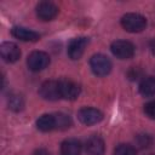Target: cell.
<instances>
[{
	"mask_svg": "<svg viewBox=\"0 0 155 155\" xmlns=\"http://www.w3.org/2000/svg\"><path fill=\"white\" fill-rule=\"evenodd\" d=\"M121 25L126 31L139 33L147 27V18L139 13H126L121 17Z\"/></svg>",
	"mask_w": 155,
	"mask_h": 155,
	"instance_id": "obj_1",
	"label": "cell"
},
{
	"mask_svg": "<svg viewBox=\"0 0 155 155\" xmlns=\"http://www.w3.org/2000/svg\"><path fill=\"white\" fill-rule=\"evenodd\" d=\"M90 67L94 75L105 76L111 71V62L103 53H96L90 59Z\"/></svg>",
	"mask_w": 155,
	"mask_h": 155,
	"instance_id": "obj_2",
	"label": "cell"
},
{
	"mask_svg": "<svg viewBox=\"0 0 155 155\" xmlns=\"http://www.w3.org/2000/svg\"><path fill=\"white\" fill-rule=\"evenodd\" d=\"M113 54L119 59H130L134 54V45L127 40H115L110 45Z\"/></svg>",
	"mask_w": 155,
	"mask_h": 155,
	"instance_id": "obj_3",
	"label": "cell"
},
{
	"mask_svg": "<svg viewBox=\"0 0 155 155\" xmlns=\"http://www.w3.org/2000/svg\"><path fill=\"white\" fill-rule=\"evenodd\" d=\"M28 68L31 71H41L50 64V56L44 51H34L27 58Z\"/></svg>",
	"mask_w": 155,
	"mask_h": 155,
	"instance_id": "obj_4",
	"label": "cell"
},
{
	"mask_svg": "<svg viewBox=\"0 0 155 155\" xmlns=\"http://www.w3.org/2000/svg\"><path fill=\"white\" fill-rule=\"evenodd\" d=\"M78 119L80 120L81 124L86 126H91L103 120V113L96 108L85 107L78 111Z\"/></svg>",
	"mask_w": 155,
	"mask_h": 155,
	"instance_id": "obj_5",
	"label": "cell"
},
{
	"mask_svg": "<svg viewBox=\"0 0 155 155\" xmlns=\"http://www.w3.org/2000/svg\"><path fill=\"white\" fill-rule=\"evenodd\" d=\"M39 94L41 98L46 101H58L61 99V90H59V81L54 80H48L45 81L40 88H39Z\"/></svg>",
	"mask_w": 155,
	"mask_h": 155,
	"instance_id": "obj_6",
	"label": "cell"
},
{
	"mask_svg": "<svg viewBox=\"0 0 155 155\" xmlns=\"http://www.w3.org/2000/svg\"><path fill=\"white\" fill-rule=\"evenodd\" d=\"M90 42V39L86 38V36H79V38H75L73 39L69 45H68V56L70 59H79L84 52H85V48L87 47Z\"/></svg>",
	"mask_w": 155,
	"mask_h": 155,
	"instance_id": "obj_7",
	"label": "cell"
},
{
	"mask_svg": "<svg viewBox=\"0 0 155 155\" xmlns=\"http://www.w3.org/2000/svg\"><path fill=\"white\" fill-rule=\"evenodd\" d=\"M0 54L5 62L15 63L21 57V50L18 48V46L16 44L6 41V42H2L0 46Z\"/></svg>",
	"mask_w": 155,
	"mask_h": 155,
	"instance_id": "obj_8",
	"label": "cell"
},
{
	"mask_svg": "<svg viewBox=\"0 0 155 155\" xmlns=\"http://www.w3.org/2000/svg\"><path fill=\"white\" fill-rule=\"evenodd\" d=\"M58 15V7L50 1H41L36 5V16L41 21H51Z\"/></svg>",
	"mask_w": 155,
	"mask_h": 155,
	"instance_id": "obj_9",
	"label": "cell"
},
{
	"mask_svg": "<svg viewBox=\"0 0 155 155\" xmlns=\"http://www.w3.org/2000/svg\"><path fill=\"white\" fill-rule=\"evenodd\" d=\"M59 90H61V97L67 101H74L80 94V86L70 80H61Z\"/></svg>",
	"mask_w": 155,
	"mask_h": 155,
	"instance_id": "obj_10",
	"label": "cell"
},
{
	"mask_svg": "<svg viewBox=\"0 0 155 155\" xmlns=\"http://www.w3.org/2000/svg\"><path fill=\"white\" fill-rule=\"evenodd\" d=\"M104 150H105V144L99 136L93 134L86 140L85 151L87 155H103Z\"/></svg>",
	"mask_w": 155,
	"mask_h": 155,
	"instance_id": "obj_11",
	"label": "cell"
},
{
	"mask_svg": "<svg viewBox=\"0 0 155 155\" xmlns=\"http://www.w3.org/2000/svg\"><path fill=\"white\" fill-rule=\"evenodd\" d=\"M11 34L16 38V39H19L22 41H38L40 39V34L31 30V29H28V28H24V27H19V25H16L11 29Z\"/></svg>",
	"mask_w": 155,
	"mask_h": 155,
	"instance_id": "obj_12",
	"label": "cell"
},
{
	"mask_svg": "<svg viewBox=\"0 0 155 155\" xmlns=\"http://www.w3.org/2000/svg\"><path fill=\"white\" fill-rule=\"evenodd\" d=\"M82 145L80 140L75 138H69L61 144V155H81Z\"/></svg>",
	"mask_w": 155,
	"mask_h": 155,
	"instance_id": "obj_13",
	"label": "cell"
},
{
	"mask_svg": "<svg viewBox=\"0 0 155 155\" xmlns=\"http://www.w3.org/2000/svg\"><path fill=\"white\" fill-rule=\"evenodd\" d=\"M36 128L41 132H50L56 130V119L54 114H44L36 120Z\"/></svg>",
	"mask_w": 155,
	"mask_h": 155,
	"instance_id": "obj_14",
	"label": "cell"
},
{
	"mask_svg": "<svg viewBox=\"0 0 155 155\" xmlns=\"http://www.w3.org/2000/svg\"><path fill=\"white\" fill-rule=\"evenodd\" d=\"M139 93L143 97H153L155 96V78L154 76H147L143 78L138 86Z\"/></svg>",
	"mask_w": 155,
	"mask_h": 155,
	"instance_id": "obj_15",
	"label": "cell"
},
{
	"mask_svg": "<svg viewBox=\"0 0 155 155\" xmlns=\"http://www.w3.org/2000/svg\"><path fill=\"white\" fill-rule=\"evenodd\" d=\"M54 119H56V130H61V131L68 130L73 124L70 116L64 113H56Z\"/></svg>",
	"mask_w": 155,
	"mask_h": 155,
	"instance_id": "obj_16",
	"label": "cell"
},
{
	"mask_svg": "<svg viewBox=\"0 0 155 155\" xmlns=\"http://www.w3.org/2000/svg\"><path fill=\"white\" fill-rule=\"evenodd\" d=\"M24 107V101L18 94H11L8 98V108L13 111H19Z\"/></svg>",
	"mask_w": 155,
	"mask_h": 155,
	"instance_id": "obj_17",
	"label": "cell"
},
{
	"mask_svg": "<svg viewBox=\"0 0 155 155\" xmlns=\"http://www.w3.org/2000/svg\"><path fill=\"white\" fill-rule=\"evenodd\" d=\"M136 148L131 144H119L115 149H114V155H136Z\"/></svg>",
	"mask_w": 155,
	"mask_h": 155,
	"instance_id": "obj_18",
	"label": "cell"
},
{
	"mask_svg": "<svg viewBox=\"0 0 155 155\" xmlns=\"http://www.w3.org/2000/svg\"><path fill=\"white\" fill-rule=\"evenodd\" d=\"M136 143L139 148L144 149V148H149L153 144V138L149 134H138L136 137Z\"/></svg>",
	"mask_w": 155,
	"mask_h": 155,
	"instance_id": "obj_19",
	"label": "cell"
},
{
	"mask_svg": "<svg viewBox=\"0 0 155 155\" xmlns=\"http://www.w3.org/2000/svg\"><path fill=\"white\" fill-rule=\"evenodd\" d=\"M144 113L148 117L155 120V99L148 102L147 104H144Z\"/></svg>",
	"mask_w": 155,
	"mask_h": 155,
	"instance_id": "obj_20",
	"label": "cell"
},
{
	"mask_svg": "<svg viewBox=\"0 0 155 155\" xmlns=\"http://www.w3.org/2000/svg\"><path fill=\"white\" fill-rule=\"evenodd\" d=\"M139 74H140V71H139L137 68H131L127 75H128V78H130L131 80H136V79L139 78Z\"/></svg>",
	"mask_w": 155,
	"mask_h": 155,
	"instance_id": "obj_21",
	"label": "cell"
},
{
	"mask_svg": "<svg viewBox=\"0 0 155 155\" xmlns=\"http://www.w3.org/2000/svg\"><path fill=\"white\" fill-rule=\"evenodd\" d=\"M33 155H51L46 149H38L33 153Z\"/></svg>",
	"mask_w": 155,
	"mask_h": 155,
	"instance_id": "obj_22",
	"label": "cell"
},
{
	"mask_svg": "<svg viewBox=\"0 0 155 155\" xmlns=\"http://www.w3.org/2000/svg\"><path fill=\"white\" fill-rule=\"evenodd\" d=\"M149 48H150L151 53H153V54H155V38L150 40V42H149Z\"/></svg>",
	"mask_w": 155,
	"mask_h": 155,
	"instance_id": "obj_23",
	"label": "cell"
},
{
	"mask_svg": "<svg viewBox=\"0 0 155 155\" xmlns=\"http://www.w3.org/2000/svg\"><path fill=\"white\" fill-rule=\"evenodd\" d=\"M151 155H155V154H151Z\"/></svg>",
	"mask_w": 155,
	"mask_h": 155,
	"instance_id": "obj_24",
	"label": "cell"
}]
</instances>
